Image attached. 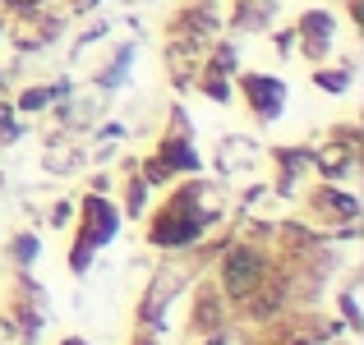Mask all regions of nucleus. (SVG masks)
Segmentation results:
<instances>
[{"label":"nucleus","mask_w":364,"mask_h":345,"mask_svg":"<svg viewBox=\"0 0 364 345\" xmlns=\"http://www.w3.org/2000/svg\"><path fill=\"white\" fill-rule=\"evenodd\" d=\"M245 276H249V253H235L231 267H226V281H231V290H245Z\"/></svg>","instance_id":"f257e3e1"}]
</instances>
